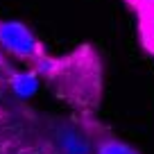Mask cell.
Segmentation results:
<instances>
[{"label":"cell","mask_w":154,"mask_h":154,"mask_svg":"<svg viewBox=\"0 0 154 154\" xmlns=\"http://www.w3.org/2000/svg\"><path fill=\"white\" fill-rule=\"evenodd\" d=\"M0 50H5L7 54L20 59V61L32 63L45 57L34 32L18 20H0Z\"/></svg>","instance_id":"cell-1"},{"label":"cell","mask_w":154,"mask_h":154,"mask_svg":"<svg viewBox=\"0 0 154 154\" xmlns=\"http://www.w3.org/2000/svg\"><path fill=\"white\" fill-rule=\"evenodd\" d=\"M54 145L59 154H93L91 138L72 125H61L54 131Z\"/></svg>","instance_id":"cell-2"},{"label":"cell","mask_w":154,"mask_h":154,"mask_svg":"<svg viewBox=\"0 0 154 154\" xmlns=\"http://www.w3.org/2000/svg\"><path fill=\"white\" fill-rule=\"evenodd\" d=\"M38 72L36 70H18L9 77V86L18 97H32L38 91Z\"/></svg>","instance_id":"cell-3"},{"label":"cell","mask_w":154,"mask_h":154,"mask_svg":"<svg viewBox=\"0 0 154 154\" xmlns=\"http://www.w3.org/2000/svg\"><path fill=\"white\" fill-rule=\"evenodd\" d=\"M95 154H138V152L134 147H129L127 143H120L116 138H106L95 145Z\"/></svg>","instance_id":"cell-4"},{"label":"cell","mask_w":154,"mask_h":154,"mask_svg":"<svg viewBox=\"0 0 154 154\" xmlns=\"http://www.w3.org/2000/svg\"><path fill=\"white\" fill-rule=\"evenodd\" d=\"M127 5H131L136 11H138V9H145V7H152L154 0H127Z\"/></svg>","instance_id":"cell-5"},{"label":"cell","mask_w":154,"mask_h":154,"mask_svg":"<svg viewBox=\"0 0 154 154\" xmlns=\"http://www.w3.org/2000/svg\"><path fill=\"white\" fill-rule=\"evenodd\" d=\"M0 68H5V59H2V54H0Z\"/></svg>","instance_id":"cell-6"}]
</instances>
